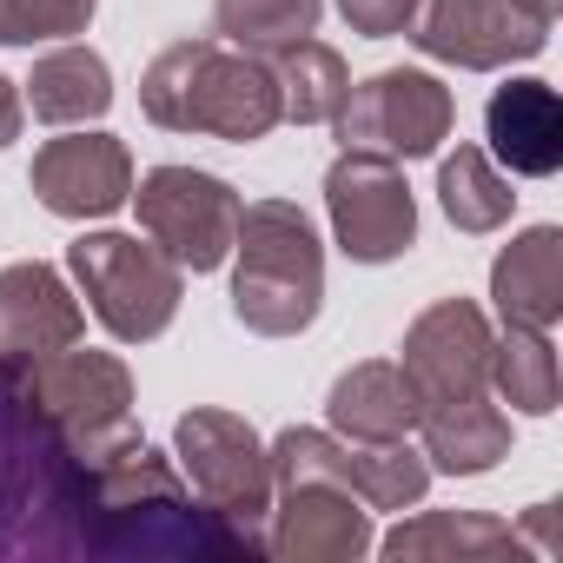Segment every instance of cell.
I'll use <instances>...</instances> for the list:
<instances>
[{"label": "cell", "mask_w": 563, "mask_h": 563, "mask_svg": "<svg viewBox=\"0 0 563 563\" xmlns=\"http://www.w3.org/2000/svg\"><path fill=\"white\" fill-rule=\"evenodd\" d=\"M325 306V245L292 199H252L232 239V319L258 339H299Z\"/></svg>", "instance_id": "277c9868"}, {"label": "cell", "mask_w": 563, "mask_h": 563, "mask_svg": "<svg viewBox=\"0 0 563 563\" xmlns=\"http://www.w3.org/2000/svg\"><path fill=\"white\" fill-rule=\"evenodd\" d=\"M140 113L166 133H212L252 146L278 126V80L265 54L225 41H173L140 74Z\"/></svg>", "instance_id": "3957f363"}, {"label": "cell", "mask_w": 563, "mask_h": 563, "mask_svg": "<svg viewBox=\"0 0 563 563\" xmlns=\"http://www.w3.org/2000/svg\"><path fill=\"white\" fill-rule=\"evenodd\" d=\"M391 563H497V556H530L517 523L484 517V510H418L398 517L385 537H372Z\"/></svg>", "instance_id": "ac0fdd59"}, {"label": "cell", "mask_w": 563, "mask_h": 563, "mask_svg": "<svg viewBox=\"0 0 563 563\" xmlns=\"http://www.w3.org/2000/svg\"><path fill=\"white\" fill-rule=\"evenodd\" d=\"M372 510L325 484V477H306V484H278L272 490V517H265V556L278 563H358L372 550Z\"/></svg>", "instance_id": "5bb4252c"}, {"label": "cell", "mask_w": 563, "mask_h": 563, "mask_svg": "<svg viewBox=\"0 0 563 563\" xmlns=\"http://www.w3.org/2000/svg\"><path fill=\"white\" fill-rule=\"evenodd\" d=\"M325 0H212V27L225 47L245 54H278L306 34H319Z\"/></svg>", "instance_id": "484cf974"}, {"label": "cell", "mask_w": 563, "mask_h": 563, "mask_svg": "<svg viewBox=\"0 0 563 563\" xmlns=\"http://www.w3.org/2000/svg\"><path fill=\"white\" fill-rule=\"evenodd\" d=\"M411 431H418V451H424L431 477H484L510 457V418L497 411V398L418 411Z\"/></svg>", "instance_id": "44dd1931"}, {"label": "cell", "mask_w": 563, "mask_h": 563, "mask_svg": "<svg viewBox=\"0 0 563 563\" xmlns=\"http://www.w3.org/2000/svg\"><path fill=\"white\" fill-rule=\"evenodd\" d=\"M173 464H179L186 490H192L206 510H219L232 530H245V537L265 550L272 457H265V438H258L239 411L192 405V411L173 424Z\"/></svg>", "instance_id": "8992f818"}, {"label": "cell", "mask_w": 563, "mask_h": 563, "mask_svg": "<svg viewBox=\"0 0 563 563\" xmlns=\"http://www.w3.org/2000/svg\"><path fill=\"white\" fill-rule=\"evenodd\" d=\"M0 556H93V464L0 358Z\"/></svg>", "instance_id": "6da1fadb"}, {"label": "cell", "mask_w": 563, "mask_h": 563, "mask_svg": "<svg viewBox=\"0 0 563 563\" xmlns=\"http://www.w3.org/2000/svg\"><path fill=\"white\" fill-rule=\"evenodd\" d=\"M21 126H27V100H21V87L8 74H0V153L21 140Z\"/></svg>", "instance_id": "f546056e"}, {"label": "cell", "mask_w": 563, "mask_h": 563, "mask_svg": "<svg viewBox=\"0 0 563 563\" xmlns=\"http://www.w3.org/2000/svg\"><path fill=\"white\" fill-rule=\"evenodd\" d=\"M74 292L120 345H153L186 299V272L140 232H80L67 245Z\"/></svg>", "instance_id": "5b68a950"}, {"label": "cell", "mask_w": 563, "mask_h": 563, "mask_svg": "<svg viewBox=\"0 0 563 563\" xmlns=\"http://www.w3.org/2000/svg\"><path fill=\"white\" fill-rule=\"evenodd\" d=\"M339 140L358 153H385V159H431L444 153L451 126H457V100L438 74L424 67H385L372 80H358L339 107Z\"/></svg>", "instance_id": "9c48e42d"}, {"label": "cell", "mask_w": 563, "mask_h": 563, "mask_svg": "<svg viewBox=\"0 0 563 563\" xmlns=\"http://www.w3.org/2000/svg\"><path fill=\"white\" fill-rule=\"evenodd\" d=\"M325 219L352 265H391L418 245V199L405 186V166L385 153L345 146L325 166Z\"/></svg>", "instance_id": "30bf717a"}, {"label": "cell", "mask_w": 563, "mask_h": 563, "mask_svg": "<svg viewBox=\"0 0 563 563\" xmlns=\"http://www.w3.org/2000/svg\"><path fill=\"white\" fill-rule=\"evenodd\" d=\"M490 306L504 325H537V332H550L563 319V232L556 225H523L497 252Z\"/></svg>", "instance_id": "d6986e66"}, {"label": "cell", "mask_w": 563, "mask_h": 563, "mask_svg": "<svg viewBox=\"0 0 563 563\" xmlns=\"http://www.w3.org/2000/svg\"><path fill=\"white\" fill-rule=\"evenodd\" d=\"M21 372H27L41 411L74 438V451L87 464L140 444V411H133V372H126V358L67 345V352H47V358H34Z\"/></svg>", "instance_id": "ba28073f"}, {"label": "cell", "mask_w": 563, "mask_h": 563, "mask_svg": "<svg viewBox=\"0 0 563 563\" xmlns=\"http://www.w3.org/2000/svg\"><path fill=\"white\" fill-rule=\"evenodd\" d=\"M272 457V490L278 484H306V477H325L339 490H352L365 510H418L424 490H431V464L418 444L391 438V444H352L339 431H319V424H292L265 444Z\"/></svg>", "instance_id": "52a82bcc"}, {"label": "cell", "mask_w": 563, "mask_h": 563, "mask_svg": "<svg viewBox=\"0 0 563 563\" xmlns=\"http://www.w3.org/2000/svg\"><path fill=\"white\" fill-rule=\"evenodd\" d=\"M438 206L457 232H497V225H510L517 192H510V173L484 146H457L438 159Z\"/></svg>", "instance_id": "d4e9b609"}, {"label": "cell", "mask_w": 563, "mask_h": 563, "mask_svg": "<svg viewBox=\"0 0 563 563\" xmlns=\"http://www.w3.org/2000/svg\"><path fill=\"white\" fill-rule=\"evenodd\" d=\"M21 100H27L34 120H47V126H93V120L113 107V67H107L93 47H80V41H54V47L34 60Z\"/></svg>", "instance_id": "7402d4cb"}, {"label": "cell", "mask_w": 563, "mask_h": 563, "mask_svg": "<svg viewBox=\"0 0 563 563\" xmlns=\"http://www.w3.org/2000/svg\"><path fill=\"white\" fill-rule=\"evenodd\" d=\"M537 8H543V14H556V8H563V0H537Z\"/></svg>", "instance_id": "4dcf8cb0"}, {"label": "cell", "mask_w": 563, "mask_h": 563, "mask_svg": "<svg viewBox=\"0 0 563 563\" xmlns=\"http://www.w3.org/2000/svg\"><path fill=\"white\" fill-rule=\"evenodd\" d=\"M517 537H523L530 556H556V504H530L523 523H517Z\"/></svg>", "instance_id": "f1b7e54d"}, {"label": "cell", "mask_w": 563, "mask_h": 563, "mask_svg": "<svg viewBox=\"0 0 563 563\" xmlns=\"http://www.w3.org/2000/svg\"><path fill=\"white\" fill-rule=\"evenodd\" d=\"M411 424H418V398L391 358H365L339 372L325 391V431L352 444H391V438H411Z\"/></svg>", "instance_id": "ffe728a7"}, {"label": "cell", "mask_w": 563, "mask_h": 563, "mask_svg": "<svg viewBox=\"0 0 563 563\" xmlns=\"http://www.w3.org/2000/svg\"><path fill=\"white\" fill-rule=\"evenodd\" d=\"M93 556H265L245 530L206 510L179 464L146 438L93 464Z\"/></svg>", "instance_id": "7a4b0ae2"}, {"label": "cell", "mask_w": 563, "mask_h": 563, "mask_svg": "<svg viewBox=\"0 0 563 563\" xmlns=\"http://www.w3.org/2000/svg\"><path fill=\"white\" fill-rule=\"evenodd\" d=\"M490 398H504L523 418H550L563 398V372H556V345L537 325H504L490 339Z\"/></svg>", "instance_id": "cb8c5ba5"}, {"label": "cell", "mask_w": 563, "mask_h": 563, "mask_svg": "<svg viewBox=\"0 0 563 563\" xmlns=\"http://www.w3.org/2000/svg\"><path fill=\"white\" fill-rule=\"evenodd\" d=\"M339 14H345L352 34H365V41H391V34H411L418 0H339Z\"/></svg>", "instance_id": "83f0119b"}, {"label": "cell", "mask_w": 563, "mask_h": 563, "mask_svg": "<svg viewBox=\"0 0 563 563\" xmlns=\"http://www.w3.org/2000/svg\"><path fill=\"white\" fill-rule=\"evenodd\" d=\"M484 140L490 159L517 179L563 173V100L550 80H504L484 100Z\"/></svg>", "instance_id": "e0dca14e"}, {"label": "cell", "mask_w": 563, "mask_h": 563, "mask_svg": "<svg viewBox=\"0 0 563 563\" xmlns=\"http://www.w3.org/2000/svg\"><path fill=\"white\" fill-rule=\"evenodd\" d=\"M490 339H497V325L484 319L477 299H438L431 312H418L398 345V372H405L418 411L490 398Z\"/></svg>", "instance_id": "4fadbf2b"}, {"label": "cell", "mask_w": 563, "mask_h": 563, "mask_svg": "<svg viewBox=\"0 0 563 563\" xmlns=\"http://www.w3.org/2000/svg\"><path fill=\"white\" fill-rule=\"evenodd\" d=\"M27 186L54 219H107L133 199V153H126V140L80 126L34 153Z\"/></svg>", "instance_id": "9a60e30c"}, {"label": "cell", "mask_w": 563, "mask_h": 563, "mask_svg": "<svg viewBox=\"0 0 563 563\" xmlns=\"http://www.w3.org/2000/svg\"><path fill=\"white\" fill-rule=\"evenodd\" d=\"M272 60V80H278V120H292V126H332L345 93H352V74H345V54L325 47V41H292V47H278L265 54Z\"/></svg>", "instance_id": "603a6c76"}, {"label": "cell", "mask_w": 563, "mask_h": 563, "mask_svg": "<svg viewBox=\"0 0 563 563\" xmlns=\"http://www.w3.org/2000/svg\"><path fill=\"white\" fill-rule=\"evenodd\" d=\"M556 14H543L537 0H418L411 41L418 54L464 67V74H504L523 67L550 47Z\"/></svg>", "instance_id": "7c38bea8"}, {"label": "cell", "mask_w": 563, "mask_h": 563, "mask_svg": "<svg viewBox=\"0 0 563 563\" xmlns=\"http://www.w3.org/2000/svg\"><path fill=\"white\" fill-rule=\"evenodd\" d=\"M80 339H87V306L67 286L60 265H41V258L0 265V358L34 365V358L67 352Z\"/></svg>", "instance_id": "2e32d148"}, {"label": "cell", "mask_w": 563, "mask_h": 563, "mask_svg": "<svg viewBox=\"0 0 563 563\" xmlns=\"http://www.w3.org/2000/svg\"><path fill=\"white\" fill-rule=\"evenodd\" d=\"M133 206H140V232L179 272H219L232 258L239 212H245V199L219 173H199V166H153Z\"/></svg>", "instance_id": "8fae6325"}, {"label": "cell", "mask_w": 563, "mask_h": 563, "mask_svg": "<svg viewBox=\"0 0 563 563\" xmlns=\"http://www.w3.org/2000/svg\"><path fill=\"white\" fill-rule=\"evenodd\" d=\"M100 14V0H0V47H41L74 41Z\"/></svg>", "instance_id": "4316f807"}]
</instances>
